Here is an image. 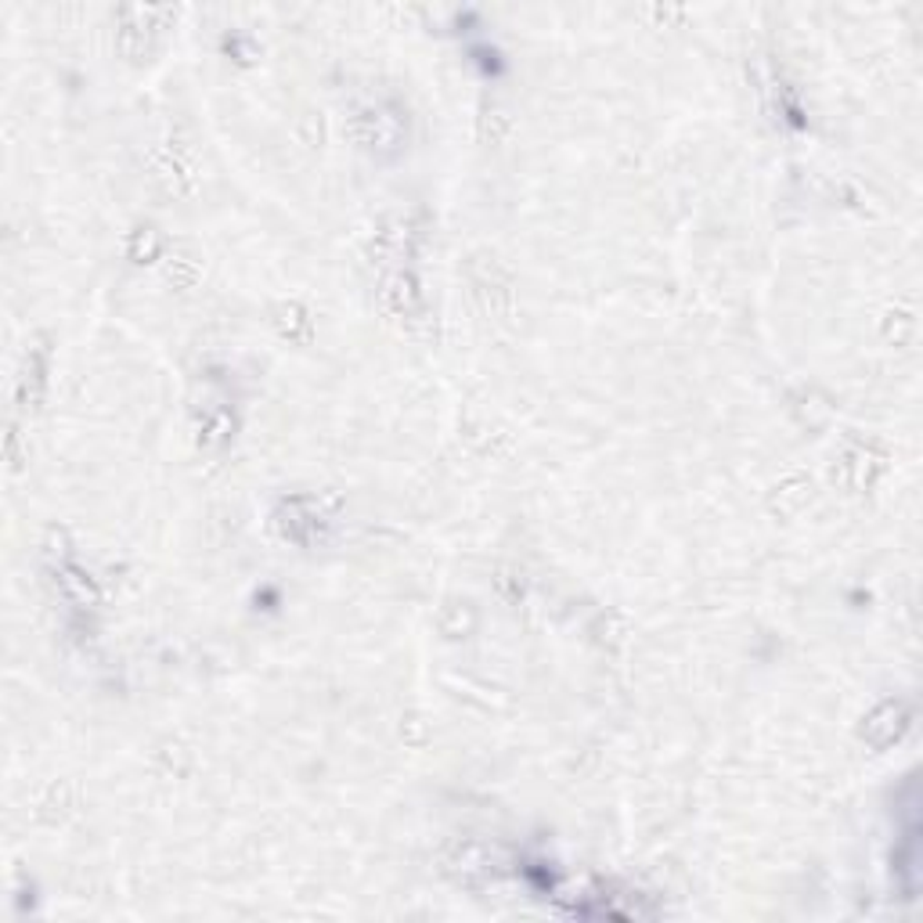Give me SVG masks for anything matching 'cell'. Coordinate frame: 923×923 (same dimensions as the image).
I'll list each match as a JSON object with an SVG mask.
<instances>
[{"label": "cell", "instance_id": "obj_2", "mask_svg": "<svg viewBox=\"0 0 923 923\" xmlns=\"http://www.w3.org/2000/svg\"><path fill=\"white\" fill-rule=\"evenodd\" d=\"M156 181L170 191V196H188V191H196V167H191V159L181 152V148H162L156 156Z\"/></svg>", "mask_w": 923, "mask_h": 923}, {"label": "cell", "instance_id": "obj_1", "mask_svg": "<svg viewBox=\"0 0 923 923\" xmlns=\"http://www.w3.org/2000/svg\"><path fill=\"white\" fill-rule=\"evenodd\" d=\"M379 296H383V307L390 310V315H397V318H415V315H423V304H426L419 281H415V275H408V271L386 275Z\"/></svg>", "mask_w": 923, "mask_h": 923}]
</instances>
